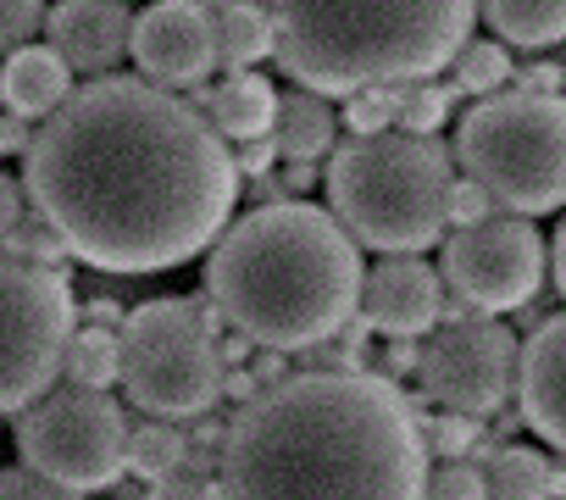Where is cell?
<instances>
[{
  "label": "cell",
  "mask_w": 566,
  "mask_h": 500,
  "mask_svg": "<svg viewBox=\"0 0 566 500\" xmlns=\"http://www.w3.org/2000/svg\"><path fill=\"white\" fill-rule=\"evenodd\" d=\"M239 184L211 117L128 73L78 84L23 156L29 206L101 273L195 262L222 239Z\"/></svg>",
  "instance_id": "cell-1"
},
{
  "label": "cell",
  "mask_w": 566,
  "mask_h": 500,
  "mask_svg": "<svg viewBox=\"0 0 566 500\" xmlns=\"http://www.w3.org/2000/svg\"><path fill=\"white\" fill-rule=\"evenodd\" d=\"M428 434L384 373H290L228 417L222 500H428Z\"/></svg>",
  "instance_id": "cell-2"
},
{
  "label": "cell",
  "mask_w": 566,
  "mask_h": 500,
  "mask_svg": "<svg viewBox=\"0 0 566 500\" xmlns=\"http://www.w3.org/2000/svg\"><path fill=\"white\" fill-rule=\"evenodd\" d=\"M361 244L328 206L261 200L206 250L211 312L261 351H323L361 312Z\"/></svg>",
  "instance_id": "cell-3"
},
{
  "label": "cell",
  "mask_w": 566,
  "mask_h": 500,
  "mask_svg": "<svg viewBox=\"0 0 566 500\" xmlns=\"http://www.w3.org/2000/svg\"><path fill=\"white\" fill-rule=\"evenodd\" d=\"M272 62L323 101L444 73L472 40L478 0H261Z\"/></svg>",
  "instance_id": "cell-4"
},
{
  "label": "cell",
  "mask_w": 566,
  "mask_h": 500,
  "mask_svg": "<svg viewBox=\"0 0 566 500\" xmlns=\"http://www.w3.org/2000/svg\"><path fill=\"white\" fill-rule=\"evenodd\" d=\"M328 211L345 233L384 257H422L450 228V150L422 134H373L345 139L328 156Z\"/></svg>",
  "instance_id": "cell-5"
},
{
  "label": "cell",
  "mask_w": 566,
  "mask_h": 500,
  "mask_svg": "<svg viewBox=\"0 0 566 500\" xmlns=\"http://www.w3.org/2000/svg\"><path fill=\"white\" fill-rule=\"evenodd\" d=\"M455 167L494 211L544 217L566 206V95L500 90L455 128Z\"/></svg>",
  "instance_id": "cell-6"
},
{
  "label": "cell",
  "mask_w": 566,
  "mask_h": 500,
  "mask_svg": "<svg viewBox=\"0 0 566 500\" xmlns=\"http://www.w3.org/2000/svg\"><path fill=\"white\" fill-rule=\"evenodd\" d=\"M222 317L206 295H156L128 306V323L117 329L123 345V395L161 417V423H195L211 417L222 400Z\"/></svg>",
  "instance_id": "cell-7"
},
{
  "label": "cell",
  "mask_w": 566,
  "mask_h": 500,
  "mask_svg": "<svg viewBox=\"0 0 566 500\" xmlns=\"http://www.w3.org/2000/svg\"><path fill=\"white\" fill-rule=\"evenodd\" d=\"M128 417L112 395L56 384L29 412H18V456L51 483H67L78 494L117 489L128 472Z\"/></svg>",
  "instance_id": "cell-8"
},
{
  "label": "cell",
  "mask_w": 566,
  "mask_h": 500,
  "mask_svg": "<svg viewBox=\"0 0 566 500\" xmlns=\"http://www.w3.org/2000/svg\"><path fill=\"white\" fill-rule=\"evenodd\" d=\"M78 306L62 273L29 268L0 250V412H29L62 384Z\"/></svg>",
  "instance_id": "cell-9"
},
{
  "label": "cell",
  "mask_w": 566,
  "mask_h": 500,
  "mask_svg": "<svg viewBox=\"0 0 566 500\" xmlns=\"http://www.w3.org/2000/svg\"><path fill=\"white\" fill-rule=\"evenodd\" d=\"M439 273L461 295V306L478 317L522 312L549 279V244L527 217L494 211L478 228H450Z\"/></svg>",
  "instance_id": "cell-10"
},
{
  "label": "cell",
  "mask_w": 566,
  "mask_h": 500,
  "mask_svg": "<svg viewBox=\"0 0 566 500\" xmlns=\"http://www.w3.org/2000/svg\"><path fill=\"white\" fill-rule=\"evenodd\" d=\"M516 362H522L516 334L500 317L467 312L428 334L417 356V384L439 412H461L483 423L516 395Z\"/></svg>",
  "instance_id": "cell-11"
},
{
  "label": "cell",
  "mask_w": 566,
  "mask_h": 500,
  "mask_svg": "<svg viewBox=\"0 0 566 500\" xmlns=\"http://www.w3.org/2000/svg\"><path fill=\"white\" fill-rule=\"evenodd\" d=\"M128 56L139 62V79L156 90H189L217 73V18L200 0H156L134 18Z\"/></svg>",
  "instance_id": "cell-12"
},
{
  "label": "cell",
  "mask_w": 566,
  "mask_h": 500,
  "mask_svg": "<svg viewBox=\"0 0 566 500\" xmlns=\"http://www.w3.org/2000/svg\"><path fill=\"white\" fill-rule=\"evenodd\" d=\"M356 317L384 340H422L444 323V273L422 257H384L367 268Z\"/></svg>",
  "instance_id": "cell-13"
},
{
  "label": "cell",
  "mask_w": 566,
  "mask_h": 500,
  "mask_svg": "<svg viewBox=\"0 0 566 500\" xmlns=\"http://www.w3.org/2000/svg\"><path fill=\"white\" fill-rule=\"evenodd\" d=\"M45 34H51V51L73 73L106 79L128 56L134 12L123 7V0H56V7L45 12Z\"/></svg>",
  "instance_id": "cell-14"
},
{
  "label": "cell",
  "mask_w": 566,
  "mask_h": 500,
  "mask_svg": "<svg viewBox=\"0 0 566 500\" xmlns=\"http://www.w3.org/2000/svg\"><path fill=\"white\" fill-rule=\"evenodd\" d=\"M516 406L522 423L566 456V312L544 317L516 362Z\"/></svg>",
  "instance_id": "cell-15"
},
{
  "label": "cell",
  "mask_w": 566,
  "mask_h": 500,
  "mask_svg": "<svg viewBox=\"0 0 566 500\" xmlns=\"http://www.w3.org/2000/svg\"><path fill=\"white\" fill-rule=\"evenodd\" d=\"M73 90H78L73 67L51 45H23V51H12L7 62H0V101H7V112L23 117V123H34V117L45 123L51 112L67 106Z\"/></svg>",
  "instance_id": "cell-16"
},
{
  "label": "cell",
  "mask_w": 566,
  "mask_h": 500,
  "mask_svg": "<svg viewBox=\"0 0 566 500\" xmlns=\"http://www.w3.org/2000/svg\"><path fill=\"white\" fill-rule=\"evenodd\" d=\"M206 117L228 145H250V139H272L277 123V90L261 73H228L222 84L206 90Z\"/></svg>",
  "instance_id": "cell-17"
},
{
  "label": "cell",
  "mask_w": 566,
  "mask_h": 500,
  "mask_svg": "<svg viewBox=\"0 0 566 500\" xmlns=\"http://www.w3.org/2000/svg\"><path fill=\"white\" fill-rule=\"evenodd\" d=\"M339 139V112L323 101V95H306V90H290L277 95V123H272V145L283 162H323Z\"/></svg>",
  "instance_id": "cell-18"
},
{
  "label": "cell",
  "mask_w": 566,
  "mask_h": 500,
  "mask_svg": "<svg viewBox=\"0 0 566 500\" xmlns=\"http://www.w3.org/2000/svg\"><path fill=\"white\" fill-rule=\"evenodd\" d=\"M483 18L500 34V45L516 51L566 45V0H483Z\"/></svg>",
  "instance_id": "cell-19"
},
{
  "label": "cell",
  "mask_w": 566,
  "mask_h": 500,
  "mask_svg": "<svg viewBox=\"0 0 566 500\" xmlns=\"http://www.w3.org/2000/svg\"><path fill=\"white\" fill-rule=\"evenodd\" d=\"M217 18V56L228 73H255V62L272 56V18L261 12V0H228Z\"/></svg>",
  "instance_id": "cell-20"
},
{
  "label": "cell",
  "mask_w": 566,
  "mask_h": 500,
  "mask_svg": "<svg viewBox=\"0 0 566 500\" xmlns=\"http://www.w3.org/2000/svg\"><path fill=\"white\" fill-rule=\"evenodd\" d=\"M489 500H555V461L533 445H500L483 461Z\"/></svg>",
  "instance_id": "cell-21"
},
{
  "label": "cell",
  "mask_w": 566,
  "mask_h": 500,
  "mask_svg": "<svg viewBox=\"0 0 566 500\" xmlns=\"http://www.w3.org/2000/svg\"><path fill=\"white\" fill-rule=\"evenodd\" d=\"M184 467H189V434L178 423L150 417V423H134L128 428V472L139 483H161V478H172Z\"/></svg>",
  "instance_id": "cell-22"
},
{
  "label": "cell",
  "mask_w": 566,
  "mask_h": 500,
  "mask_svg": "<svg viewBox=\"0 0 566 500\" xmlns=\"http://www.w3.org/2000/svg\"><path fill=\"white\" fill-rule=\"evenodd\" d=\"M62 384H78V389H112L123 384V345H117V329H78L67 340V362H62Z\"/></svg>",
  "instance_id": "cell-23"
},
{
  "label": "cell",
  "mask_w": 566,
  "mask_h": 500,
  "mask_svg": "<svg viewBox=\"0 0 566 500\" xmlns=\"http://www.w3.org/2000/svg\"><path fill=\"white\" fill-rule=\"evenodd\" d=\"M450 90L455 95H478V101H489V95H500L511 79H516V67H511V51L500 45V40H467L461 45V56L450 62Z\"/></svg>",
  "instance_id": "cell-24"
},
{
  "label": "cell",
  "mask_w": 566,
  "mask_h": 500,
  "mask_svg": "<svg viewBox=\"0 0 566 500\" xmlns=\"http://www.w3.org/2000/svg\"><path fill=\"white\" fill-rule=\"evenodd\" d=\"M450 101H455V90H444V84H433V79L400 84V90H395V128L433 139V134L450 123Z\"/></svg>",
  "instance_id": "cell-25"
},
{
  "label": "cell",
  "mask_w": 566,
  "mask_h": 500,
  "mask_svg": "<svg viewBox=\"0 0 566 500\" xmlns=\"http://www.w3.org/2000/svg\"><path fill=\"white\" fill-rule=\"evenodd\" d=\"M7 257H18V262H29V268H45V273H62L67 279V262H73V250H67V239L40 217V211H29L18 228H12V239L0 244Z\"/></svg>",
  "instance_id": "cell-26"
},
{
  "label": "cell",
  "mask_w": 566,
  "mask_h": 500,
  "mask_svg": "<svg viewBox=\"0 0 566 500\" xmlns=\"http://www.w3.org/2000/svg\"><path fill=\"white\" fill-rule=\"evenodd\" d=\"M422 434H428V445L444 456V461H472L483 445V428H478V417H461V412H439L433 423H422ZM483 456H494V450H483Z\"/></svg>",
  "instance_id": "cell-27"
},
{
  "label": "cell",
  "mask_w": 566,
  "mask_h": 500,
  "mask_svg": "<svg viewBox=\"0 0 566 500\" xmlns=\"http://www.w3.org/2000/svg\"><path fill=\"white\" fill-rule=\"evenodd\" d=\"M345 128L350 139H373L395 128V90H361L345 101Z\"/></svg>",
  "instance_id": "cell-28"
},
{
  "label": "cell",
  "mask_w": 566,
  "mask_h": 500,
  "mask_svg": "<svg viewBox=\"0 0 566 500\" xmlns=\"http://www.w3.org/2000/svg\"><path fill=\"white\" fill-rule=\"evenodd\" d=\"M428 500H489V478L478 461H439L428 472Z\"/></svg>",
  "instance_id": "cell-29"
},
{
  "label": "cell",
  "mask_w": 566,
  "mask_h": 500,
  "mask_svg": "<svg viewBox=\"0 0 566 500\" xmlns=\"http://www.w3.org/2000/svg\"><path fill=\"white\" fill-rule=\"evenodd\" d=\"M45 29V0H0V62Z\"/></svg>",
  "instance_id": "cell-30"
},
{
  "label": "cell",
  "mask_w": 566,
  "mask_h": 500,
  "mask_svg": "<svg viewBox=\"0 0 566 500\" xmlns=\"http://www.w3.org/2000/svg\"><path fill=\"white\" fill-rule=\"evenodd\" d=\"M0 500H84V494L40 478L34 467H0Z\"/></svg>",
  "instance_id": "cell-31"
},
{
  "label": "cell",
  "mask_w": 566,
  "mask_h": 500,
  "mask_svg": "<svg viewBox=\"0 0 566 500\" xmlns=\"http://www.w3.org/2000/svg\"><path fill=\"white\" fill-rule=\"evenodd\" d=\"M145 500H222V478H206V472H172L161 483L145 489Z\"/></svg>",
  "instance_id": "cell-32"
},
{
  "label": "cell",
  "mask_w": 566,
  "mask_h": 500,
  "mask_svg": "<svg viewBox=\"0 0 566 500\" xmlns=\"http://www.w3.org/2000/svg\"><path fill=\"white\" fill-rule=\"evenodd\" d=\"M489 217H494V200L472 178H455V189H450V228H478Z\"/></svg>",
  "instance_id": "cell-33"
},
{
  "label": "cell",
  "mask_w": 566,
  "mask_h": 500,
  "mask_svg": "<svg viewBox=\"0 0 566 500\" xmlns=\"http://www.w3.org/2000/svg\"><path fill=\"white\" fill-rule=\"evenodd\" d=\"M272 162H283L272 139H250V145H233V167H239V178H250V184H266Z\"/></svg>",
  "instance_id": "cell-34"
},
{
  "label": "cell",
  "mask_w": 566,
  "mask_h": 500,
  "mask_svg": "<svg viewBox=\"0 0 566 500\" xmlns=\"http://www.w3.org/2000/svg\"><path fill=\"white\" fill-rule=\"evenodd\" d=\"M29 211H34V206H29V189H23L18 178H7V173H0V244L12 239V228H18Z\"/></svg>",
  "instance_id": "cell-35"
},
{
  "label": "cell",
  "mask_w": 566,
  "mask_h": 500,
  "mask_svg": "<svg viewBox=\"0 0 566 500\" xmlns=\"http://www.w3.org/2000/svg\"><path fill=\"white\" fill-rule=\"evenodd\" d=\"M516 84H522L527 95H560V90H566V67H560V62H527V67L516 73Z\"/></svg>",
  "instance_id": "cell-36"
},
{
  "label": "cell",
  "mask_w": 566,
  "mask_h": 500,
  "mask_svg": "<svg viewBox=\"0 0 566 500\" xmlns=\"http://www.w3.org/2000/svg\"><path fill=\"white\" fill-rule=\"evenodd\" d=\"M255 395H261V384L250 378V367H228V373H222V400H228L233 412H239V406H250Z\"/></svg>",
  "instance_id": "cell-37"
},
{
  "label": "cell",
  "mask_w": 566,
  "mask_h": 500,
  "mask_svg": "<svg viewBox=\"0 0 566 500\" xmlns=\"http://www.w3.org/2000/svg\"><path fill=\"white\" fill-rule=\"evenodd\" d=\"M317 184V167L312 162H283V184H277V200H301L306 189Z\"/></svg>",
  "instance_id": "cell-38"
},
{
  "label": "cell",
  "mask_w": 566,
  "mask_h": 500,
  "mask_svg": "<svg viewBox=\"0 0 566 500\" xmlns=\"http://www.w3.org/2000/svg\"><path fill=\"white\" fill-rule=\"evenodd\" d=\"M250 378H255L261 389H277L283 378H290V367H283V351H261V356L250 362Z\"/></svg>",
  "instance_id": "cell-39"
},
{
  "label": "cell",
  "mask_w": 566,
  "mask_h": 500,
  "mask_svg": "<svg viewBox=\"0 0 566 500\" xmlns=\"http://www.w3.org/2000/svg\"><path fill=\"white\" fill-rule=\"evenodd\" d=\"M84 323H90V329H123V323H128V312H123L117 301H106V295H95V301L84 306Z\"/></svg>",
  "instance_id": "cell-40"
},
{
  "label": "cell",
  "mask_w": 566,
  "mask_h": 500,
  "mask_svg": "<svg viewBox=\"0 0 566 500\" xmlns=\"http://www.w3.org/2000/svg\"><path fill=\"white\" fill-rule=\"evenodd\" d=\"M217 351H222V367H244V362L255 356V345H250L244 334H233V329H228V334L217 340Z\"/></svg>",
  "instance_id": "cell-41"
},
{
  "label": "cell",
  "mask_w": 566,
  "mask_h": 500,
  "mask_svg": "<svg viewBox=\"0 0 566 500\" xmlns=\"http://www.w3.org/2000/svg\"><path fill=\"white\" fill-rule=\"evenodd\" d=\"M549 273H555V290H560V301H566V217H560L555 244H549Z\"/></svg>",
  "instance_id": "cell-42"
},
{
  "label": "cell",
  "mask_w": 566,
  "mask_h": 500,
  "mask_svg": "<svg viewBox=\"0 0 566 500\" xmlns=\"http://www.w3.org/2000/svg\"><path fill=\"white\" fill-rule=\"evenodd\" d=\"M29 145H34L29 123H23V117H7V150H23V156H29Z\"/></svg>",
  "instance_id": "cell-43"
},
{
  "label": "cell",
  "mask_w": 566,
  "mask_h": 500,
  "mask_svg": "<svg viewBox=\"0 0 566 500\" xmlns=\"http://www.w3.org/2000/svg\"><path fill=\"white\" fill-rule=\"evenodd\" d=\"M0 150H7V123H0Z\"/></svg>",
  "instance_id": "cell-44"
},
{
  "label": "cell",
  "mask_w": 566,
  "mask_h": 500,
  "mask_svg": "<svg viewBox=\"0 0 566 500\" xmlns=\"http://www.w3.org/2000/svg\"><path fill=\"white\" fill-rule=\"evenodd\" d=\"M560 500H566V494H560Z\"/></svg>",
  "instance_id": "cell-45"
}]
</instances>
